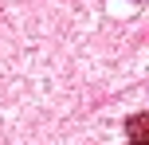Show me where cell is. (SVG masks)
I'll use <instances>...</instances> for the list:
<instances>
[]
</instances>
